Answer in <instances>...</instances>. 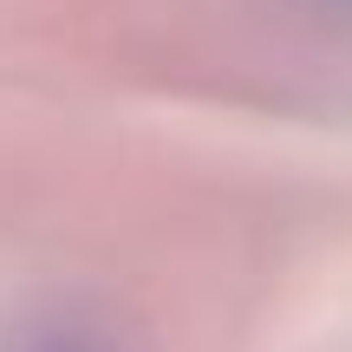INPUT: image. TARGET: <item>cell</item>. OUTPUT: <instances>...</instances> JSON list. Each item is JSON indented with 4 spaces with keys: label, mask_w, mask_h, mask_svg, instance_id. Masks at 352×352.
Returning a JSON list of instances; mask_svg holds the SVG:
<instances>
[{
    "label": "cell",
    "mask_w": 352,
    "mask_h": 352,
    "mask_svg": "<svg viewBox=\"0 0 352 352\" xmlns=\"http://www.w3.org/2000/svg\"><path fill=\"white\" fill-rule=\"evenodd\" d=\"M52 352H91V346H52Z\"/></svg>",
    "instance_id": "cell-1"
}]
</instances>
